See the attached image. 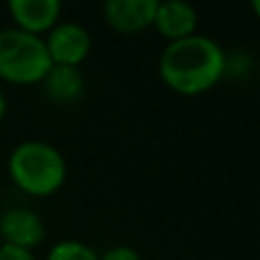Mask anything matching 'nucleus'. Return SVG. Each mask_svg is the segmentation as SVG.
Here are the masks:
<instances>
[{
  "mask_svg": "<svg viewBox=\"0 0 260 260\" xmlns=\"http://www.w3.org/2000/svg\"><path fill=\"white\" fill-rule=\"evenodd\" d=\"M157 73L162 82L180 96L206 94L224 78L226 53L210 37L192 35L167 44L157 62Z\"/></svg>",
  "mask_w": 260,
  "mask_h": 260,
  "instance_id": "obj_1",
  "label": "nucleus"
},
{
  "mask_svg": "<svg viewBox=\"0 0 260 260\" xmlns=\"http://www.w3.org/2000/svg\"><path fill=\"white\" fill-rule=\"evenodd\" d=\"M14 185L30 197H50L67 183V160L57 146L41 139L21 142L7 160Z\"/></svg>",
  "mask_w": 260,
  "mask_h": 260,
  "instance_id": "obj_2",
  "label": "nucleus"
},
{
  "mask_svg": "<svg viewBox=\"0 0 260 260\" xmlns=\"http://www.w3.org/2000/svg\"><path fill=\"white\" fill-rule=\"evenodd\" d=\"M53 62L44 37L18 27L0 30V78L12 85H41Z\"/></svg>",
  "mask_w": 260,
  "mask_h": 260,
  "instance_id": "obj_3",
  "label": "nucleus"
},
{
  "mask_svg": "<svg viewBox=\"0 0 260 260\" xmlns=\"http://www.w3.org/2000/svg\"><path fill=\"white\" fill-rule=\"evenodd\" d=\"M48 57L55 67H80L91 53V37L87 27L78 23L64 21L57 23L48 35L44 37Z\"/></svg>",
  "mask_w": 260,
  "mask_h": 260,
  "instance_id": "obj_4",
  "label": "nucleus"
},
{
  "mask_svg": "<svg viewBox=\"0 0 260 260\" xmlns=\"http://www.w3.org/2000/svg\"><path fill=\"white\" fill-rule=\"evenodd\" d=\"M160 0H108L103 5L105 23L119 35H137L155 21Z\"/></svg>",
  "mask_w": 260,
  "mask_h": 260,
  "instance_id": "obj_5",
  "label": "nucleus"
},
{
  "mask_svg": "<svg viewBox=\"0 0 260 260\" xmlns=\"http://www.w3.org/2000/svg\"><path fill=\"white\" fill-rule=\"evenodd\" d=\"M0 235H3V244L32 251L44 242L46 226L44 219L30 208H9L0 215Z\"/></svg>",
  "mask_w": 260,
  "mask_h": 260,
  "instance_id": "obj_6",
  "label": "nucleus"
},
{
  "mask_svg": "<svg viewBox=\"0 0 260 260\" xmlns=\"http://www.w3.org/2000/svg\"><path fill=\"white\" fill-rule=\"evenodd\" d=\"M14 27L44 37L59 23L62 5L57 0H12L9 3Z\"/></svg>",
  "mask_w": 260,
  "mask_h": 260,
  "instance_id": "obj_7",
  "label": "nucleus"
},
{
  "mask_svg": "<svg viewBox=\"0 0 260 260\" xmlns=\"http://www.w3.org/2000/svg\"><path fill=\"white\" fill-rule=\"evenodd\" d=\"M153 27H155L169 44L171 41L187 39V37L197 35L199 12L192 5L183 3V0H165V3H157Z\"/></svg>",
  "mask_w": 260,
  "mask_h": 260,
  "instance_id": "obj_8",
  "label": "nucleus"
},
{
  "mask_svg": "<svg viewBox=\"0 0 260 260\" xmlns=\"http://www.w3.org/2000/svg\"><path fill=\"white\" fill-rule=\"evenodd\" d=\"M44 94L55 105H73L80 101L82 91H85V78H82L80 69L76 67H50L46 78L41 80Z\"/></svg>",
  "mask_w": 260,
  "mask_h": 260,
  "instance_id": "obj_9",
  "label": "nucleus"
},
{
  "mask_svg": "<svg viewBox=\"0 0 260 260\" xmlns=\"http://www.w3.org/2000/svg\"><path fill=\"white\" fill-rule=\"evenodd\" d=\"M46 260H99V253L80 240H62L50 247Z\"/></svg>",
  "mask_w": 260,
  "mask_h": 260,
  "instance_id": "obj_10",
  "label": "nucleus"
},
{
  "mask_svg": "<svg viewBox=\"0 0 260 260\" xmlns=\"http://www.w3.org/2000/svg\"><path fill=\"white\" fill-rule=\"evenodd\" d=\"M99 260H142L137 249L128 247V244H117V247L108 249L103 256H99Z\"/></svg>",
  "mask_w": 260,
  "mask_h": 260,
  "instance_id": "obj_11",
  "label": "nucleus"
},
{
  "mask_svg": "<svg viewBox=\"0 0 260 260\" xmlns=\"http://www.w3.org/2000/svg\"><path fill=\"white\" fill-rule=\"evenodd\" d=\"M0 260H37L35 253L12 244H0Z\"/></svg>",
  "mask_w": 260,
  "mask_h": 260,
  "instance_id": "obj_12",
  "label": "nucleus"
},
{
  "mask_svg": "<svg viewBox=\"0 0 260 260\" xmlns=\"http://www.w3.org/2000/svg\"><path fill=\"white\" fill-rule=\"evenodd\" d=\"M5 114H7V99H5V94L0 91V121L5 119Z\"/></svg>",
  "mask_w": 260,
  "mask_h": 260,
  "instance_id": "obj_13",
  "label": "nucleus"
},
{
  "mask_svg": "<svg viewBox=\"0 0 260 260\" xmlns=\"http://www.w3.org/2000/svg\"><path fill=\"white\" fill-rule=\"evenodd\" d=\"M251 12L256 14V18L260 21V0H253V3H251Z\"/></svg>",
  "mask_w": 260,
  "mask_h": 260,
  "instance_id": "obj_14",
  "label": "nucleus"
}]
</instances>
